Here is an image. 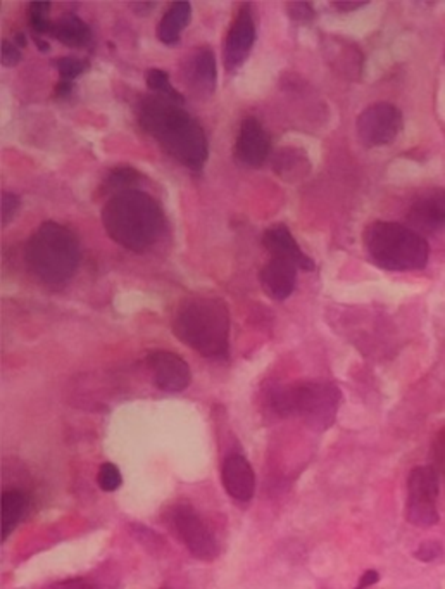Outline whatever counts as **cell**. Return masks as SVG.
<instances>
[{
    "label": "cell",
    "instance_id": "obj_1",
    "mask_svg": "<svg viewBox=\"0 0 445 589\" xmlns=\"http://www.w3.org/2000/svg\"><path fill=\"white\" fill-rule=\"evenodd\" d=\"M139 122L185 168L200 170L206 165L209 157L206 132L182 104L161 95H151L140 104Z\"/></svg>",
    "mask_w": 445,
    "mask_h": 589
},
{
    "label": "cell",
    "instance_id": "obj_2",
    "mask_svg": "<svg viewBox=\"0 0 445 589\" xmlns=\"http://www.w3.org/2000/svg\"><path fill=\"white\" fill-rule=\"evenodd\" d=\"M109 237L133 252L153 248L164 230V213L151 194L132 188L111 196L101 213Z\"/></svg>",
    "mask_w": 445,
    "mask_h": 589
},
{
    "label": "cell",
    "instance_id": "obj_3",
    "mask_svg": "<svg viewBox=\"0 0 445 589\" xmlns=\"http://www.w3.org/2000/svg\"><path fill=\"white\" fill-rule=\"evenodd\" d=\"M178 341L206 358H223L230 342V311L216 295L194 294L184 297L171 320Z\"/></svg>",
    "mask_w": 445,
    "mask_h": 589
},
{
    "label": "cell",
    "instance_id": "obj_4",
    "mask_svg": "<svg viewBox=\"0 0 445 589\" xmlns=\"http://www.w3.org/2000/svg\"><path fill=\"white\" fill-rule=\"evenodd\" d=\"M81 249L73 230L58 221H44L25 251L31 275L47 285H61L77 272Z\"/></svg>",
    "mask_w": 445,
    "mask_h": 589
},
{
    "label": "cell",
    "instance_id": "obj_5",
    "mask_svg": "<svg viewBox=\"0 0 445 589\" xmlns=\"http://www.w3.org/2000/svg\"><path fill=\"white\" fill-rule=\"evenodd\" d=\"M371 262L388 272H416L429 264L430 246L421 233L397 221H373L365 230Z\"/></svg>",
    "mask_w": 445,
    "mask_h": 589
},
{
    "label": "cell",
    "instance_id": "obj_6",
    "mask_svg": "<svg viewBox=\"0 0 445 589\" xmlns=\"http://www.w3.org/2000/svg\"><path fill=\"white\" fill-rule=\"evenodd\" d=\"M340 389L332 382H299L271 391L270 404L281 417H299L316 433L328 431L337 420Z\"/></svg>",
    "mask_w": 445,
    "mask_h": 589
},
{
    "label": "cell",
    "instance_id": "obj_7",
    "mask_svg": "<svg viewBox=\"0 0 445 589\" xmlns=\"http://www.w3.org/2000/svg\"><path fill=\"white\" fill-rule=\"evenodd\" d=\"M440 495V474L435 466H415L408 477L406 519L416 528H433L440 520L437 501Z\"/></svg>",
    "mask_w": 445,
    "mask_h": 589
},
{
    "label": "cell",
    "instance_id": "obj_8",
    "mask_svg": "<svg viewBox=\"0 0 445 589\" xmlns=\"http://www.w3.org/2000/svg\"><path fill=\"white\" fill-rule=\"evenodd\" d=\"M171 522L178 538L196 559L211 562L219 555V544L213 529L204 522V519L192 509V505L182 503L175 507Z\"/></svg>",
    "mask_w": 445,
    "mask_h": 589
},
{
    "label": "cell",
    "instance_id": "obj_9",
    "mask_svg": "<svg viewBox=\"0 0 445 589\" xmlns=\"http://www.w3.org/2000/svg\"><path fill=\"white\" fill-rule=\"evenodd\" d=\"M355 130L366 147H384L397 139L402 130V112L390 102L371 104L357 116Z\"/></svg>",
    "mask_w": 445,
    "mask_h": 589
},
{
    "label": "cell",
    "instance_id": "obj_10",
    "mask_svg": "<svg viewBox=\"0 0 445 589\" xmlns=\"http://www.w3.org/2000/svg\"><path fill=\"white\" fill-rule=\"evenodd\" d=\"M256 42V25L250 5L244 4L240 5V11L235 16L231 23L230 30L225 38L223 56H225V66L228 71H235L240 68L247 58L250 56V50Z\"/></svg>",
    "mask_w": 445,
    "mask_h": 589
},
{
    "label": "cell",
    "instance_id": "obj_11",
    "mask_svg": "<svg viewBox=\"0 0 445 589\" xmlns=\"http://www.w3.org/2000/svg\"><path fill=\"white\" fill-rule=\"evenodd\" d=\"M147 367L154 384L166 392H182L190 386L192 372L184 358L171 351H153L147 357Z\"/></svg>",
    "mask_w": 445,
    "mask_h": 589
},
{
    "label": "cell",
    "instance_id": "obj_12",
    "mask_svg": "<svg viewBox=\"0 0 445 589\" xmlns=\"http://www.w3.org/2000/svg\"><path fill=\"white\" fill-rule=\"evenodd\" d=\"M270 155V137L260 120L249 116L240 128L235 142V157L246 168H260Z\"/></svg>",
    "mask_w": 445,
    "mask_h": 589
},
{
    "label": "cell",
    "instance_id": "obj_13",
    "mask_svg": "<svg viewBox=\"0 0 445 589\" xmlns=\"http://www.w3.org/2000/svg\"><path fill=\"white\" fill-rule=\"evenodd\" d=\"M185 85L199 97H209L216 89V59L215 54L207 47L196 48L185 58L184 68Z\"/></svg>",
    "mask_w": 445,
    "mask_h": 589
},
{
    "label": "cell",
    "instance_id": "obj_14",
    "mask_svg": "<svg viewBox=\"0 0 445 589\" xmlns=\"http://www.w3.org/2000/svg\"><path fill=\"white\" fill-rule=\"evenodd\" d=\"M411 229L437 232L445 229V188H430L416 198L408 211Z\"/></svg>",
    "mask_w": 445,
    "mask_h": 589
},
{
    "label": "cell",
    "instance_id": "obj_15",
    "mask_svg": "<svg viewBox=\"0 0 445 589\" xmlns=\"http://www.w3.org/2000/svg\"><path fill=\"white\" fill-rule=\"evenodd\" d=\"M262 244L268 249L271 258L285 260L289 263L295 264L297 270H304V272L314 270V262L302 249L299 248L292 233L285 225H275L268 229L262 235Z\"/></svg>",
    "mask_w": 445,
    "mask_h": 589
},
{
    "label": "cell",
    "instance_id": "obj_16",
    "mask_svg": "<svg viewBox=\"0 0 445 589\" xmlns=\"http://www.w3.org/2000/svg\"><path fill=\"white\" fill-rule=\"evenodd\" d=\"M221 479L231 498L238 501H249L254 497L256 476L252 466L242 455H231L225 460Z\"/></svg>",
    "mask_w": 445,
    "mask_h": 589
},
{
    "label": "cell",
    "instance_id": "obj_17",
    "mask_svg": "<svg viewBox=\"0 0 445 589\" xmlns=\"http://www.w3.org/2000/svg\"><path fill=\"white\" fill-rule=\"evenodd\" d=\"M260 280L266 294L275 301H283L295 291L297 266L285 260L271 258L262 266Z\"/></svg>",
    "mask_w": 445,
    "mask_h": 589
},
{
    "label": "cell",
    "instance_id": "obj_18",
    "mask_svg": "<svg viewBox=\"0 0 445 589\" xmlns=\"http://www.w3.org/2000/svg\"><path fill=\"white\" fill-rule=\"evenodd\" d=\"M192 17V5L188 2H175L157 25V38L164 46H176L182 33L188 27Z\"/></svg>",
    "mask_w": 445,
    "mask_h": 589
},
{
    "label": "cell",
    "instance_id": "obj_19",
    "mask_svg": "<svg viewBox=\"0 0 445 589\" xmlns=\"http://www.w3.org/2000/svg\"><path fill=\"white\" fill-rule=\"evenodd\" d=\"M273 170L285 182H299L311 171V161L302 149L283 147L273 155Z\"/></svg>",
    "mask_w": 445,
    "mask_h": 589
},
{
    "label": "cell",
    "instance_id": "obj_20",
    "mask_svg": "<svg viewBox=\"0 0 445 589\" xmlns=\"http://www.w3.org/2000/svg\"><path fill=\"white\" fill-rule=\"evenodd\" d=\"M50 35L71 48H79L90 42V28L85 21L73 15L62 16L61 19L52 21Z\"/></svg>",
    "mask_w": 445,
    "mask_h": 589
},
{
    "label": "cell",
    "instance_id": "obj_21",
    "mask_svg": "<svg viewBox=\"0 0 445 589\" xmlns=\"http://www.w3.org/2000/svg\"><path fill=\"white\" fill-rule=\"evenodd\" d=\"M28 510V497L19 489H7L2 495V541L17 528Z\"/></svg>",
    "mask_w": 445,
    "mask_h": 589
},
{
    "label": "cell",
    "instance_id": "obj_22",
    "mask_svg": "<svg viewBox=\"0 0 445 589\" xmlns=\"http://www.w3.org/2000/svg\"><path fill=\"white\" fill-rule=\"evenodd\" d=\"M140 180H142V175L133 166H116L114 170L109 171V175L106 177L104 184H102V188L111 198V196L120 194L124 190L137 188Z\"/></svg>",
    "mask_w": 445,
    "mask_h": 589
},
{
    "label": "cell",
    "instance_id": "obj_23",
    "mask_svg": "<svg viewBox=\"0 0 445 589\" xmlns=\"http://www.w3.org/2000/svg\"><path fill=\"white\" fill-rule=\"evenodd\" d=\"M147 87L153 91L154 95L166 97V99H171V101H175L178 104H184L185 102L184 95L171 85L169 75L164 70L151 68L147 71Z\"/></svg>",
    "mask_w": 445,
    "mask_h": 589
},
{
    "label": "cell",
    "instance_id": "obj_24",
    "mask_svg": "<svg viewBox=\"0 0 445 589\" xmlns=\"http://www.w3.org/2000/svg\"><path fill=\"white\" fill-rule=\"evenodd\" d=\"M48 11L50 4L48 2H31L28 5V21H30L31 30L35 33L50 35L52 30V21H48Z\"/></svg>",
    "mask_w": 445,
    "mask_h": 589
},
{
    "label": "cell",
    "instance_id": "obj_25",
    "mask_svg": "<svg viewBox=\"0 0 445 589\" xmlns=\"http://www.w3.org/2000/svg\"><path fill=\"white\" fill-rule=\"evenodd\" d=\"M122 472L120 468L111 464V462H106L102 464L101 468H99V474H97V482H99V487L106 493H112L116 491L120 486H122Z\"/></svg>",
    "mask_w": 445,
    "mask_h": 589
},
{
    "label": "cell",
    "instance_id": "obj_26",
    "mask_svg": "<svg viewBox=\"0 0 445 589\" xmlns=\"http://www.w3.org/2000/svg\"><path fill=\"white\" fill-rule=\"evenodd\" d=\"M89 68V62L81 61L77 58H62L58 61L59 81L71 83L75 78L79 77Z\"/></svg>",
    "mask_w": 445,
    "mask_h": 589
},
{
    "label": "cell",
    "instance_id": "obj_27",
    "mask_svg": "<svg viewBox=\"0 0 445 589\" xmlns=\"http://www.w3.org/2000/svg\"><path fill=\"white\" fill-rule=\"evenodd\" d=\"M442 555H444V546L439 541H435V540L423 541L415 552V557L419 562H435V560L440 559Z\"/></svg>",
    "mask_w": 445,
    "mask_h": 589
},
{
    "label": "cell",
    "instance_id": "obj_28",
    "mask_svg": "<svg viewBox=\"0 0 445 589\" xmlns=\"http://www.w3.org/2000/svg\"><path fill=\"white\" fill-rule=\"evenodd\" d=\"M0 215H2V225L5 227L7 223H11V220L17 213L19 208V198L15 196L13 192H2V199H0Z\"/></svg>",
    "mask_w": 445,
    "mask_h": 589
},
{
    "label": "cell",
    "instance_id": "obj_29",
    "mask_svg": "<svg viewBox=\"0 0 445 589\" xmlns=\"http://www.w3.org/2000/svg\"><path fill=\"white\" fill-rule=\"evenodd\" d=\"M287 13L297 23H309L314 19V9L309 2H291L287 4Z\"/></svg>",
    "mask_w": 445,
    "mask_h": 589
},
{
    "label": "cell",
    "instance_id": "obj_30",
    "mask_svg": "<svg viewBox=\"0 0 445 589\" xmlns=\"http://www.w3.org/2000/svg\"><path fill=\"white\" fill-rule=\"evenodd\" d=\"M21 61V50L11 40H2V64L5 68H13Z\"/></svg>",
    "mask_w": 445,
    "mask_h": 589
},
{
    "label": "cell",
    "instance_id": "obj_31",
    "mask_svg": "<svg viewBox=\"0 0 445 589\" xmlns=\"http://www.w3.org/2000/svg\"><path fill=\"white\" fill-rule=\"evenodd\" d=\"M378 581H380V574H378L376 571H366L365 574L361 575V579H359V583H357V586H355V588L368 589L369 586L376 584Z\"/></svg>",
    "mask_w": 445,
    "mask_h": 589
},
{
    "label": "cell",
    "instance_id": "obj_32",
    "mask_svg": "<svg viewBox=\"0 0 445 589\" xmlns=\"http://www.w3.org/2000/svg\"><path fill=\"white\" fill-rule=\"evenodd\" d=\"M61 589H97V586H93L87 579H69L62 583Z\"/></svg>",
    "mask_w": 445,
    "mask_h": 589
},
{
    "label": "cell",
    "instance_id": "obj_33",
    "mask_svg": "<svg viewBox=\"0 0 445 589\" xmlns=\"http://www.w3.org/2000/svg\"><path fill=\"white\" fill-rule=\"evenodd\" d=\"M337 11H342V13H351V11H355V9H361L366 5V2H334L332 4Z\"/></svg>",
    "mask_w": 445,
    "mask_h": 589
},
{
    "label": "cell",
    "instance_id": "obj_34",
    "mask_svg": "<svg viewBox=\"0 0 445 589\" xmlns=\"http://www.w3.org/2000/svg\"><path fill=\"white\" fill-rule=\"evenodd\" d=\"M155 7V4H132V9L139 16H147Z\"/></svg>",
    "mask_w": 445,
    "mask_h": 589
},
{
    "label": "cell",
    "instance_id": "obj_35",
    "mask_svg": "<svg viewBox=\"0 0 445 589\" xmlns=\"http://www.w3.org/2000/svg\"><path fill=\"white\" fill-rule=\"evenodd\" d=\"M25 40H26V38H25V35H23V33H16V46H26V42H25Z\"/></svg>",
    "mask_w": 445,
    "mask_h": 589
},
{
    "label": "cell",
    "instance_id": "obj_36",
    "mask_svg": "<svg viewBox=\"0 0 445 589\" xmlns=\"http://www.w3.org/2000/svg\"><path fill=\"white\" fill-rule=\"evenodd\" d=\"M354 589H357V588H354Z\"/></svg>",
    "mask_w": 445,
    "mask_h": 589
},
{
    "label": "cell",
    "instance_id": "obj_37",
    "mask_svg": "<svg viewBox=\"0 0 445 589\" xmlns=\"http://www.w3.org/2000/svg\"><path fill=\"white\" fill-rule=\"evenodd\" d=\"M164 589H168V588H164Z\"/></svg>",
    "mask_w": 445,
    "mask_h": 589
}]
</instances>
